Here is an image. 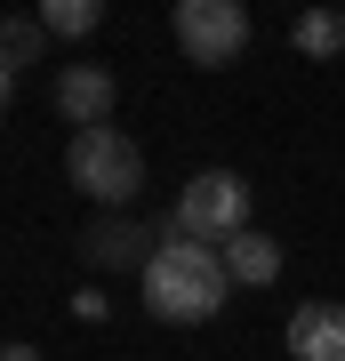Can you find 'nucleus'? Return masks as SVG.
Wrapping results in <instances>:
<instances>
[{"instance_id": "0eeeda50", "label": "nucleus", "mask_w": 345, "mask_h": 361, "mask_svg": "<svg viewBox=\"0 0 345 361\" xmlns=\"http://www.w3.org/2000/svg\"><path fill=\"white\" fill-rule=\"evenodd\" d=\"M289 361H345V305L337 297H305L289 313Z\"/></svg>"}, {"instance_id": "f257e3e1", "label": "nucleus", "mask_w": 345, "mask_h": 361, "mask_svg": "<svg viewBox=\"0 0 345 361\" xmlns=\"http://www.w3.org/2000/svg\"><path fill=\"white\" fill-rule=\"evenodd\" d=\"M145 313L169 329H193V322H217L233 273H225V249H201V241H177V233H161V257L145 265Z\"/></svg>"}, {"instance_id": "9d476101", "label": "nucleus", "mask_w": 345, "mask_h": 361, "mask_svg": "<svg viewBox=\"0 0 345 361\" xmlns=\"http://www.w3.org/2000/svg\"><path fill=\"white\" fill-rule=\"evenodd\" d=\"M0 49H8V80H16L25 65H40V49H49V25H40V16H8V25H0Z\"/></svg>"}, {"instance_id": "423d86ee", "label": "nucleus", "mask_w": 345, "mask_h": 361, "mask_svg": "<svg viewBox=\"0 0 345 361\" xmlns=\"http://www.w3.org/2000/svg\"><path fill=\"white\" fill-rule=\"evenodd\" d=\"M113 65H64L56 80H49V104L64 121H73V137L80 129H113Z\"/></svg>"}, {"instance_id": "f8f14e48", "label": "nucleus", "mask_w": 345, "mask_h": 361, "mask_svg": "<svg viewBox=\"0 0 345 361\" xmlns=\"http://www.w3.org/2000/svg\"><path fill=\"white\" fill-rule=\"evenodd\" d=\"M0 361H40V353H32V345H8V353H0Z\"/></svg>"}, {"instance_id": "7ed1b4c3", "label": "nucleus", "mask_w": 345, "mask_h": 361, "mask_svg": "<svg viewBox=\"0 0 345 361\" xmlns=\"http://www.w3.org/2000/svg\"><path fill=\"white\" fill-rule=\"evenodd\" d=\"M177 241H201V249H225L249 233V185L233 177V169H201V177L177 185V209H169V225Z\"/></svg>"}, {"instance_id": "39448f33", "label": "nucleus", "mask_w": 345, "mask_h": 361, "mask_svg": "<svg viewBox=\"0 0 345 361\" xmlns=\"http://www.w3.org/2000/svg\"><path fill=\"white\" fill-rule=\"evenodd\" d=\"M153 257H161V233L137 225L128 209H121V217H97L89 233H80V265H89V273H137V281H145Z\"/></svg>"}, {"instance_id": "9b49d317", "label": "nucleus", "mask_w": 345, "mask_h": 361, "mask_svg": "<svg viewBox=\"0 0 345 361\" xmlns=\"http://www.w3.org/2000/svg\"><path fill=\"white\" fill-rule=\"evenodd\" d=\"M289 40H297L305 56H337V49H345V16H329V8H305V16L289 25Z\"/></svg>"}, {"instance_id": "20e7f679", "label": "nucleus", "mask_w": 345, "mask_h": 361, "mask_svg": "<svg viewBox=\"0 0 345 361\" xmlns=\"http://www.w3.org/2000/svg\"><path fill=\"white\" fill-rule=\"evenodd\" d=\"M177 49L193 65H233L249 49V8L241 0H177Z\"/></svg>"}, {"instance_id": "6e6552de", "label": "nucleus", "mask_w": 345, "mask_h": 361, "mask_svg": "<svg viewBox=\"0 0 345 361\" xmlns=\"http://www.w3.org/2000/svg\"><path fill=\"white\" fill-rule=\"evenodd\" d=\"M225 273H233L241 289H273V281H282V241L249 225L241 241H225Z\"/></svg>"}, {"instance_id": "f03ea898", "label": "nucleus", "mask_w": 345, "mask_h": 361, "mask_svg": "<svg viewBox=\"0 0 345 361\" xmlns=\"http://www.w3.org/2000/svg\"><path fill=\"white\" fill-rule=\"evenodd\" d=\"M64 177H73V193H89L104 217H121V209L145 193V153H137L128 129H80L64 145Z\"/></svg>"}, {"instance_id": "1a4fd4ad", "label": "nucleus", "mask_w": 345, "mask_h": 361, "mask_svg": "<svg viewBox=\"0 0 345 361\" xmlns=\"http://www.w3.org/2000/svg\"><path fill=\"white\" fill-rule=\"evenodd\" d=\"M40 25H49V40H89L104 25L97 0H40Z\"/></svg>"}]
</instances>
